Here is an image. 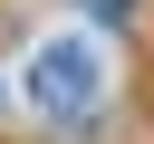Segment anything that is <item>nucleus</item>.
<instances>
[{"instance_id": "f257e3e1", "label": "nucleus", "mask_w": 154, "mask_h": 144, "mask_svg": "<svg viewBox=\"0 0 154 144\" xmlns=\"http://www.w3.org/2000/svg\"><path fill=\"white\" fill-rule=\"evenodd\" d=\"M29 106L58 115V125L96 115V106H106V58H96V38H38V58H29Z\"/></svg>"}]
</instances>
